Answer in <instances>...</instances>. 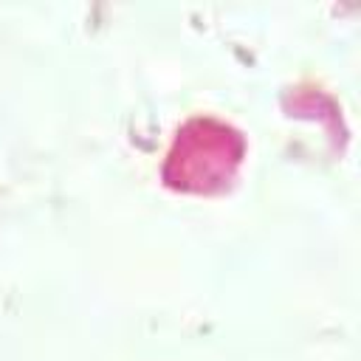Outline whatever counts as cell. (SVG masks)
<instances>
[{
    "label": "cell",
    "instance_id": "cell-1",
    "mask_svg": "<svg viewBox=\"0 0 361 361\" xmlns=\"http://www.w3.org/2000/svg\"><path fill=\"white\" fill-rule=\"evenodd\" d=\"M243 155L240 135L212 118H195L169 152L166 183L183 192H214L234 175Z\"/></svg>",
    "mask_w": 361,
    "mask_h": 361
}]
</instances>
